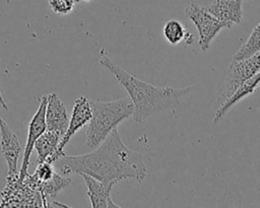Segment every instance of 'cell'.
<instances>
[{
	"mask_svg": "<svg viewBox=\"0 0 260 208\" xmlns=\"http://www.w3.org/2000/svg\"><path fill=\"white\" fill-rule=\"evenodd\" d=\"M91 152L80 155H61L52 164L60 175L86 174L100 181L118 184L125 179L142 183L147 169L143 156L128 148L121 140L117 128Z\"/></svg>",
	"mask_w": 260,
	"mask_h": 208,
	"instance_id": "cell-1",
	"label": "cell"
},
{
	"mask_svg": "<svg viewBox=\"0 0 260 208\" xmlns=\"http://www.w3.org/2000/svg\"><path fill=\"white\" fill-rule=\"evenodd\" d=\"M106 53L104 49L101 50L99 62L116 77L128 92L133 105L132 117L136 122H142L150 116L178 107L181 99L194 89V85L180 88L157 87L144 82L115 64Z\"/></svg>",
	"mask_w": 260,
	"mask_h": 208,
	"instance_id": "cell-2",
	"label": "cell"
},
{
	"mask_svg": "<svg viewBox=\"0 0 260 208\" xmlns=\"http://www.w3.org/2000/svg\"><path fill=\"white\" fill-rule=\"evenodd\" d=\"M91 117L86 124V146L94 148L117 128L125 119L133 114V105L129 96L111 101L89 100Z\"/></svg>",
	"mask_w": 260,
	"mask_h": 208,
	"instance_id": "cell-3",
	"label": "cell"
},
{
	"mask_svg": "<svg viewBox=\"0 0 260 208\" xmlns=\"http://www.w3.org/2000/svg\"><path fill=\"white\" fill-rule=\"evenodd\" d=\"M185 15L196 26L199 34V47L202 51H207L217 36V33L225 28V25L212 16L204 7H201L193 1L185 9Z\"/></svg>",
	"mask_w": 260,
	"mask_h": 208,
	"instance_id": "cell-4",
	"label": "cell"
},
{
	"mask_svg": "<svg viewBox=\"0 0 260 208\" xmlns=\"http://www.w3.org/2000/svg\"><path fill=\"white\" fill-rule=\"evenodd\" d=\"M91 117V111L89 101L86 96H80L78 97L73 106L71 118L69 119L68 127L61 137L59 144L57 146L56 151L52 154V156L47 160L50 163H53L57 158H59L64 153V148L66 144L69 142L70 138L81 128H83L89 121Z\"/></svg>",
	"mask_w": 260,
	"mask_h": 208,
	"instance_id": "cell-5",
	"label": "cell"
},
{
	"mask_svg": "<svg viewBox=\"0 0 260 208\" xmlns=\"http://www.w3.org/2000/svg\"><path fill=\"white\" fill-rule=\"evenodd\" d=\"M0 147L3 158L7 164V180L18 176V159L22 150L16 134L9 128L4 119L0 116Z\"/></svg>",
	"mask_w": 260,
	"mask_h": 208,
	"instance_id": "cell-6",
	"label": "cell"
},
{
	"mask_svg": "<svg viewBox=\"0 0 260 208\" xmlns=\"http://www.w3.org/2000/svg\"><path fill=\"white\" fill-rule=\"evenodd\" d=\"M46 105H47V95H43L40 99L39 108L28 124L27 138H26V142H25V146H24V150H23L22 163H21L20 170H18V179L20 181H22L25 178V176L28 174L27 168H28L31 152L34 150L35 142L47 130L46 121H45Z\"/></svg>",
	"mask_w": 260,
	"mask_h": 208,
	"instance_id": "cell-7",
	"label": "cell"
},
{
	"mask_svg": "<svg viewBox=\"0 0 260 208\" xmlns=\"http://www.w3.org/2000/svg\"><path fill=\"white\" fill-rule=\"evenodd\" d=\"M260 72L259 53L244 60H233L229 66L225 94L230 96L242 83Z\"/></svg>",
	"mask_w": 260,
	"mask_h": 208,
	"instance_id": "cell-8",
	"label": "cell"
},
{
	"mask_svg": "<svg viewBox=\"0 0 260 208\" xmlns=\"http://www.w3.org/2000/svg\"><path fill=\"white\" fill-rule=\"evenodd\" d=\"M45 121L47 130L55 131L63 136L65 133L69 117L63 101L54 92L47 95V105L45 112Z\"/></svg>",
	"mask_w": 260,
	"mask_h": 208,
	"instance_id": "cell-9",
	"label": "cell"
},
{
	"mask_svg": "<svg viewBox=\"0 0 260 208\" xmlns=\"http://www.w3.org/2000/svg\"><path fill=\"white\" fill-rule=\"evenodd\" d=\"M212 16L231 28L242 21V0H213L204 7Z\"/></svg>",
	"mask_w": 260,
	"mask_h": 208,
	"instance_id": "cell-10",
	"label": "cell"
},
{
	"mask_svg": "<svg viewBox=\"0 0 260 208\" xmlns=\"http://www.w3.org/2000/svg\"><path fill=\"white\" fill-rule=\"evenodd\" d=\"M87 188V196L92 208L119 207L111 198V191L114 184L100 181L86 174H80Z\"/></svg>",
	"mask_w": 260,
	"mask_h": 208,
	"instance_id": "cell-11",
	"label": "cell"
},
{
	"mask_svg": "<svg viewBox=\"0 0 260 208\" xmlns=\"http://www.w3.org/2000/svg\"><path fill=\"white\" fill-rule=\"evenodd\" d=\"M259 79H260V72L252 76L250 79H248L244 83H242L230 96H228L226 99L221 103V106L216 110L214 118L212 120L213 124L218 123L235 105L240 102L246 96L252 94L258 87Z\"/></svg>",
	"mask_w": 260,
	"mask_h": 208,
	"instance_id": "cell-12",
	"label": "cell"
},
{
	"mask_svg": "<svg viewBox=\"0 0 260 208\" xmlns=\"http://www.w3.org/2000/svg\"><path fill=\"white\" fill-rule=\"evenodd\" d=\"M61 135L55 131L46 130L35 142L34 149L37 152L38 163L47 161L56 151Z\"/></svg>",
	"mask_w": 260,
	"mask_h": 208,
	"instance_id": "cell-13",
	"label": "cell"
},
{
	"mask_svg": "<svg viewBox=\"0 0 260 208\" xmlns=\"http://www.w3.org/2000/svg\"><path fill=\"white\" fill-rule=\"evenodd\" d=\"M70 183H71L70 178L59 175L55 171L53 177L50 180L38 184V189L41 194L43 206L47 207L48 198H55L57 194L62 190H64L65 188H67Z\"/></svg>",
	"mask_w": 260,
	"mask_h": 208,
	"instance_id": "cell-14",
	"label": "cell"
},
{
	"mask_svg": "<svg viewBox=\"0 0 260 208\" xmlns=\"http://www.w3.org/2000/svg\"><path fill=\"white\" fill-rule=\"evenodd\" d=\"M162 33L166 40L173 46H176L183 41L187 45H191L194 40L187 27L177 19L168 20L162 27Z\"/></svg>",
	"mask_w": 260,
	"mask_h": 208,
	"instance_id": "cell-15",
	"label": "cell"
},
{
	"mask_svg": "<svg viewBox=\"0 0 260 208\" xmlns=\"http://www.w3.org/2000/svg\"><path fill=\"white\" fill-rule=\"evenodd\" d=\"M260 24H256V26L251 31L248 40L242 47L235 53L233 60H244L248 59L260 51Z\"/></svg>",
	"mask_w": 260,
	"mask_h": 208,
	"instance_id": "cell-16",
	"label": "cell"
},
{
	"mask_svg": "<svg viewBox=\"0 0 260 208\" xmlns=\"http://www.w3.org/2000/svg\"><path fill=\"white\" fill-rule=\"evenodd\" d=\"M48 2L55 14L67 15L74 9L79 0H48Z\"/></svg>",
	"mask_w": 260,
	"mask_h": 208,
	"instance_id": "cell-17",
	"label": "cell"
},
{
	"mask_svg": "<svg viewBox=\"0 0 260 208\" xmlns=\"http://www.w3.org/2000/svg\"><path fill=\"white\" fill-rule=\"evenodd\" d=\"M54 172H55V169L53 164L48 161H44V162L38 163V166L31 177L37 182V184H40L50 180L53 177Z\"/></svg>",
	"mask_w": 260,
	"mask_h": 208,
	"instance_id": "cell-18",
	"label": "cell"
},
{
	"mask_svg": "<svg viewBox=\"0 0 260 208\" xmlns=\"http://www.w3.org/2000/svg\"><path fill=\"white\" fill-rule=\"evenodd\" d=\"M0 105H1V107H2L5 111H8V106H7V103H6V101H5L4 97H3V95H2V93H1V90H0Z\"/></svg>",
	"mask_w": 260,
	"mask_h": 208,
	"instance_id": "cell-19",
	"label": "cell"
},
{
	"mask_svg": "<svg viewBox=\"0 0 260 208\" xmlns=\"http://www.w3.org/2000/svg\"><path fill=\"white\" fill-rule=\"evenodd\" d=\"M79 1H83V2H90V1H93V0H79Z\"/></svg>",
	"mask_w": 260,
	"mask_h": 208,
	"instance_id": "cell-20",
	"label": "cell"
}]
</instances>
